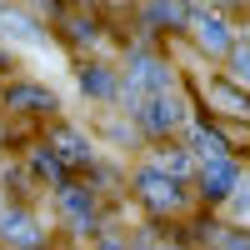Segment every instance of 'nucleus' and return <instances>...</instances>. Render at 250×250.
<instances>
[{
  "label": "nucleus",
  "instance_id": "2",
  "mask_svg": "<svg viewBox=\"0 0 250 250\" xmlns=\"http://www.w3.org/2000/svg\"><path fill=\"white\" fill-rule=\"evenodd\" d=\"M205 185H220L215 195H225V185H235V165H230V160L220 155V160L210 165V170H205Z\"/></svg>",
  "mask_w": 250,
  "mask_h": 250
},
{
  "label": "nucleus",
  "instance_id": "4",
  "mask_svg": "<svg viewBox=\"0 0 250 250\" xmlns=\"http://www.w3.org/2000/svg\"><path fill=\"white\" fill-rule=\"evenodd\" d=\"M240 190H245V195H240V200H235V220H250V180H245V185H240Z\"/></svg>",
  "mask_w": 250,
  "mask_h": 250
},
{
  "label": "nucleus",
  "instance_id": "1",
  "mask_svg": "<svg viewBox=\"0 0 250 250\" xmlns=\"http://www.w3.org/2000/svg\"><path fill=\"white\" fill-rule=\"evenodd\" d=\"M200 40H205L210 50H225V45H230V35H225V25H220V20H210V15H200Z\"/></svg>",
  "mask_w": 250,
  "mask_h": 250
},
{
  "label": "nucleus",
  "instance_id": "3",
  "mask_svg": "<svg viewBox=\"0 0 250 250\" xmlns=\"http://www.w3.org/2000/svg\"><path fill=\"white\" fill-rule=\"evenodd\" d=\"M150 110H155V115H150V125H155V130H160V125H175V120H180V105H175V100H165V95L155 100Z\"/></svg>",
  "mask_w": 250,
  "mask_h": 250
}]
</instances>
